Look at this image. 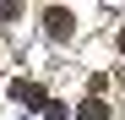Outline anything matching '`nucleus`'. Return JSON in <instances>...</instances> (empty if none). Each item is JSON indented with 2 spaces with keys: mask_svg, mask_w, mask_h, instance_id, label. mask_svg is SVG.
I'll return each mask as SVG.
<instances>
[{
  "mask_svg": "<svg viewBox=\"0 0 125 120\" xmlns=\"http://www.w3.org/2000/svg\"><path fill=\"white\" fill-rule=\"evenodd\" d=\"M44 120H65V104H54V98H49V109H44Z\"/></svg>",
  "mask_w": 125,
  "mask_h": 120,
  "instance_id": "20e7f679",
  "label": "nucleus"
},
{
  "mask_svg": "<svg viewBox=\"0 0 125 120\" xmlns=\"http://www.w3.org/2000/svg\"><path fill=\"white\" fill-rule=\"evenodd\" d=\"M71 27H76V16H71L65 6H49V11H44V33H49V38H71Z\"/></svg>",
  "mask_w": 125,
  "mask_h": 120,
  "instance_id": "f03ea898",
  "label": "nucleus"
},
{
  "mask_svg": "<svg viewBox=\"0 0 125 120\" xmlns=\"http://www.w3.org/2000/svg\"><path fill=\"white\" fill-rule=\"evenodd\" d=\"M76 120H109V104H103V98H82V109H76Z\"/></svg>",
  "mask_w": 125,
  "mask_h": 120,
  "instance_id": "7ed1b4c3",
  "label": "nucleus"
},
{
  "mask_svg": "<svg viewBox=\"0 0 125 120\" xmlns=\"http://www.w3.org/2000/svg\"><path fill=\"white\" fill-rule=\"evenodd\" d=\"M11 98L22 109H49V93H44V82H27V76H16L11 82Z\"/></svg>",
  "mask_w": 125,
  "mask_h": 120,
  "instance_id": "f257e3e1",
  "label": "nucleus"
},
{
  "mask_svg": "<svg viewBox=\"0 0 125 120\" xmlns=\"http://www.w3.org/2000/svg\"><path fill=\"white\" fill-rule=\"evenodd\" d=\"M120 55H125V27H120Z\"/></svg>",
  "mask_w": 125,
  "mask_h": 120,
  "instance_id": "39448f33",
  "label": "nucleus"
}]
</instances>
